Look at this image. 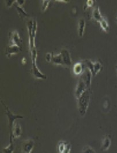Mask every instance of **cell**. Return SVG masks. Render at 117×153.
I'll return each instance as SVG.
<instances>
[{
	"mask_svg": "<svg viewBox=\"0 0 117 153\" xmlns=\"http://www.w3.org/2000/svg\"><path fill=\"white\" fill-rule=\"evenodd\" d=\"M91 96V90L87 89L78 99V111L80 115L84 117L87 112V109L89 104Z\"/></svg>",
	"mask_w": 117,
	"mask_h": 153,
	"instance_id": "obj_1",
	"label": "cell"
},
{
	"mask_svg": "<svg viewBox=\"0 0 117 153\" xmlns=\"http://www.w3.org/2000/svg\"><path fill=\"white\" fill-rule=\"evenodd\" d=\"M27 28L29 35V47L30 52L35 50V36L37 30V23L35 20H30L27 23Z\"/></svg>",
	"mask_w": 117,
	"mask_h": 153,
	"instance_id": "obj_2",
	"label": "cell"
},
{
	"mask_svg": "<svg viewBox=\"0 0 117 153\" xmlns=\"http://www.w3.org/2000/svg\"><path fill=\"white\" fill-rule=\"evenodd\" d=\"M31 59H32V74L36 79H46L47 76L42 73L36 65V57L37 52L36 49L31 52Z\"/></svg>",
	"mask_w": 117,
	"mask_h": 153,
	"instance_id": "obj_3",
	"label": "cell"
},
{
	"mask_svg": "<svg viewBox=\"0 0 117 153\" xmlns=\"http://www.w3.org/2000/svg\"><path fill=\"white\" fill-rule=\"evenodd\" d=\"M2 104L3 105V106H4V108L5 109V114L8 117V124H9V133L11 132L13 125L14 124V121L16 119H23V116H20V115H15L14 114H13L10 110H9V109L4 104V103L2 101Z\"/></svg>",
	"mask_w": 117,
	"mask_h": 153,
	"instance_id": "obj_4",
	"label": "cell"
},
{
	"mask_svg": "<svg viewBox=\"0 0 117 153\" xmlns=\"http://www.w3.org/2000/svg\"><path fill=\"white\" fill-rule=\"evenodd\" d=\"M84 64L87 67V68L90 70L93 76L97 75L102 69V64L98 61L92 62L90 60H85Z\"/></svg>",
	"mask_w": 117,
	"mask_h": 153,
	"instance_id": "obj_5",
	"label": "cell"
},
{
	"mask_svg": "<svg viewBox=\"0 0 117 153\" xmlns=\"http://www.w3.org/2000/svg\"><path fill=\"white\" fill-rule=\"evenodd\" d=\"M88 88L86 81L85 80V79L81 75L76 88L75 93H74L76 98L78 99L80 98V96L82 95V94Z\"/></svg>",
	"mask_w": 117,
	"mask_h": 153,
	"instance_id": "obj_6",
	"label": "cell"
},
{
	"mask_svg": "<svg viewBox=\"0 0 117 153\" xmlns=\"http://www.w3.org/2000/svg\"><path fill=\"white\" fill-rule=\"evenodd\" d=\"M22 131L19 123H14L12 130L10 133V141H13L14 139L18 138L21 136Z\"/></svg>",
	"mask_w": 117,
	"mask_h": 153,
	"instance_id": "obj_7",
	"label": "cell"
},
{
	"mask_svg": "<svg viewBox=\"0 0 117 153\" xmlns=\"http://www.w3.org/2000/svg\"><path fill=\"white\" fill-rule=\"evenodd\" d=\"M10 41L12 43V45H17L20 48H21L22 45V39L17 31H12L10 34Z\"/></svg>",
	"mask_w": 117,
	"mask_h": 153,
	"instance_id": "obj_8",
	"label": "cell"
},
{
	"mask_svg": "<svg viewBox=\"0 0 117 153\" xmlns=\"http://www.w3.org/2000/svg\"><path fill=\"white\" fill-rule=\"evenodd\" d=\"M34 141L31 139L25 140L23 144V153H31L34 147Z\"/></svg>",
	"mask_w": 117,
	"mask_h": 153,
	"instance_id": "obj_9",
	"label": "cell"
},
{
	"mask_svg": "<svg viewBox=\"0 0 117 153\" xmlns=\"http://www.w3.org/2000/svg\"><path fill=\"white\" fill-rule=\"evenodd\" d=\"M21 50V48L15 45H12L11 46H8L5 50V55L8 57H10L13 54H18Z\"/></svg>",
	"mask_w": 117,
	"mask_h": 153,
	"instance_id": "obj_10",
	"label": "cell"
},
{
	"mask_svg": "<svg viewBox=\"0 0 117 153\" xmlns=\"http://www.w3.org/2000/svg\"><path fill=\"white\" fill-rule=\"evenodd\" d=\"M61 53L62 56V59L64 64V66L70 67L72 65V61L69 52L66 49H62L61 52Z\"/></svg>",
	"mask_w": 117,
	"mask_h": 153,
	"instance_id": "obj_11",
	"label": "cell"
},
{
	"mask_svg": "<svg viewBox=\"0 0 117 153\" xmlns=\"http://www.w3.org/2000/svg\"><path fill=\"white\" fill-rule=\"evenodd\" d=\"M84 70L85 69H84V64H83L82 62L77 63L73 66V73L76 75H81L84 71Z\"/></svg>",
	"mask_w": 117,
	"mask_h": 153,
	"instance_id": "obj_12",
	"label": "cell"
},
{
	"mask_svg": "<svg viewBox=\"0 0 117 153\" xmlns=\"http://www.w3.org/2000/svg\"><path fill=\"white\" fill-rule=\"evenodd\" d=\"M92 17L95 20L99 23L103 19V16H102L100 13L99 6H96L94 8V10L92 11Z\"/></svg>",
	"mask_w": 117,
	"mask_h": 153,
	"instance_id": "obj_13",
	"label": "cell"
},
{
	"mask_svg": "<svg viewBox=\"0 0 117 153\" xmlns=\"http://www.w3.org/2000/svg\"><path fill=\"white\" fill-rule=\"evenodd\" d=\"M111 139L110 137L109 136H106L102 141V149L103 151L108 150L111 146Z\"/></svg>",
	"mask_w": 117,
	"mask_h": 153,
	"instance_id": "obj_14",
	"label": "cell"
},
{
	"mask_svg": "<svg viewBox=\"0 0 117 153\" xmlns=\"http://www.w3.org/2000/svg\"><path fill=\"white\" fill-rule=\"evenodd\" d=\"M51 62L52 63H53L54 64H56V65H59L64 66V64H63V59H62V54L61 53L58 54H57V55H53Z\"/></svg>",
	"mask_w": 117,
	"mask_h": 153,
	"instance_id": "obj_15",
	"label": "cell"
},
{
	"mask_svg": "<svg viewBox=\"0 0 117 153\" xmlns=\"http://www.w3.org/2000/svg\"><path fill=\"white\" fill-rule=\"evenodd\" d=\"M85 28V21L84 19H80L78 21V35L80 37H82L84 35V30Z\"/></svg>",
	"mask_w": 117,
	"mask_h": 153,
	"instance_id": "obj_16",
	"label": "cell"
},
{
	"mask_svg": "<svg viewBox=\"0 0 117 153\" xmlns=\"http://www.w3.org/2000/svg\"><path fill=\"white\" fill-rule=\"evenodd\" d=\"M100 23V26L102 28V29L106 33H108L110 31V26H109V24L108 23V21H107L106 19L103 17V19L100 21L99 22Z\"/></svg>",
	"mask_w": 117,
	"mask_h": 153,
	"instance_id": "obj_17",
	"label": "cell"
},
{
	"mask_svg": "<svg viewBox=\"0 0 117 153\" xmlns=\"http://www.w3.org/2000/svg\"><path fill=\"white\" fill-rule=\"evenodd\" d=\"M14 151V145L13 141H10L9 145L2 149V153H13Z\"/></svg>",
	"mask_w": 117,
	"mask_h": 153,
	"instance_id": "obj_18",
	"label": "cell"
},
{
	"mask_svg": "<svg viewBox=\"0 0 117 153\" xmlns=\"http://www.w3.org/2000/svg\"><path fill=\"white\" fill-rule=\"evenodd\" d=\"M67 143H66L64 141H60L59 142L57 146V153H62L65 149V147L66 146Z\"/></svg>",
	"mask_w": 117,
	"mask_h": 153,
	"instance_id": "obj_19",
	"label": "cell"
},
{
	"mask_svg": "<svg viewBox=\"0 0 117 153\" xmlns=\"http://www.w3.org/2000/svg\"><path fill=\"white\" fill-rule=\"evenodd\" d=\"M14 6H15L17 12H19L20 16H22L23 17H28L29 16L28 14L27 13V12L18 4H14Z\"/></svg>",
	"mask_w": 117,
	"mask_h": 153,
	"instance_id": "obj_20",
	"label": "cell"
},
{
	"mask_svg": "<svg viewBox=\"0 0 117 153\" xmlns=\"http://www.w3.org/2000/svg\"><path fill=\"white\" fill-rule=\"evenodd\" d=\"M96 153L95 150H94L93 148H92L89 146H85L83 148V153Z\"/></svg>",
	"mask_w": 117,
	"mask_h": 153,
	"instance_id": "obj_21",
	"label": "cell"
},
{
	"mask_svg": "<svg viewBox=\"0 0 117 153\" xmlns=\"http://www.w3.org/2000/svg\"><path fill=\"white\" fill-rule=\"evenodd\" d=\"M50 3L49 1H46V0H43L42 1V10L44 12L45 11L47 8L49 6V4Z\"/></svg>",
	"mask_w": 117,
	"mask_h": 153,
	"instance_id": "obj_22",
	"label": "cell"
},
{
	"mask_svg": "<svg viewBox=\"0 0 117 153\" xmlns=\"http://www.w3.org/2000/svg\"><path fill=\"white\" fill-rule=\"evenodd\" d=\"M95 3V1H92V0H88L86 2V3H85V5L84 6V9H86L87 8H88L89 7H92L94 4Z\"/></svg>",
	"mask_w": 117,
	"mask_h": 153,
	"instance_id": "obj_23",
	"label": "cell"
},
{
	"mask_svg": "<svg viewBox=\"0 0 117 153\" xmlns=\"http://www.w3.org/2000/svg\"><path fill=\"white\" fill-rule=\"evenodd\" d=\"M71 149H72L71 145L69 143H67L66 146L65 147V149L64 150V151L62 153H70V151H71Z\"/></svg>",
	"mask_w": 117,
	"mask_h": 153,
	"instance_id": "obj_24",
	"label": "cell"
},
{
	"mask_svg": "<svg viewBox=\"0 0 117 153\" xmlns=\"http://www.w3.org/2000/svg\"><path fill=\"white\" fill-rule=\"evenodd\" d=\"M53 53H47V54H46V60L48 62H51L52 57H53Z\"/></svg>",
	"mask_w": 117,
	"mask_h": 153,
	"instance_id": "obj_25",
	"label": "cell"
},
{
	"mask_svg": "<svg viewBox=\"0 0 117 153\" xmlns=\"http://www.w3.org/2000/svg\"><path fill=\"white\" fill-rule=\"evenodd\" d=\"M14 2H16V1H7L6 2V5L8 7H10Z\"/></svg>",
	"mask_w": 117,
	"mask_h": 153,
	"instance_id": "obj_26",
	"label": "cell"
},
{
	"mask_svg": "<svg viewBox=\"0 0 117 153\" xmlns=\"http://www.w3.org/2000/svg\"><path fill=\"white\" fill-rule=\"evenodd\" d=\"M16 2L19 5V6H22L24 2H25V1H23V0H17L16 1Z\"/></svg>",
	"mask_w": 117,
	"mask_h": 153,
	"instance_id": "obj_27",
	"label": "cell"
},
{
	"mask_svg": "<svg viewBox=\"0 0 117 153\" xmlns=\"http://www.w3.org/2000/svg\"><path fill=\"white\" fill-rule=\"evenodd\" d=\"M21 61H22V64H25V63H26V60H25V57L23 58Z\"/></svg>",
	"mask_w": 117,
	"mask_h": 153,
	"instance_id": "obj_28",
	"label": "cell"
},
{
	"mask_svg": "<svg viewBox=\"0 0 117 153\" xmlns=\"http://www.w3.org/2000/svg\"></svg>",
	"mask_w": 117,
	"mask_h": 153,
	"instance_id": "obj_29",
	"label": "cell"
}]
</instances>
